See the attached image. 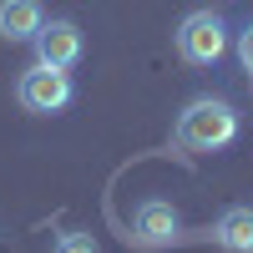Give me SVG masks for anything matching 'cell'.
Instances as JSON below:
<instances>
[{
  "instance_id": "cell-1",
  "label": "cell",
  "mask_w": 253,
  "mask_h": 253,
  "mask_svg": "<svg viewBox=\"0 0 253 253\" xmlns=\"http://www.w3.org/2000/svg\"><path fill=\"white\" fill-rule=\"evenodd\" d=\"M238 137V112L228 107L223 96H198L187 101L182 117H177V142L187 152H218Z\"/></svg>"
},
{
  "instance_id": "cell-2",
  "label": "cell",
  "mask_w": 253,
  "mask_h": 253,
  "mask_svg": "<svg viewBox=\"0 0 253 253\" xmlns=\"http://www.w3.org/2000/svg\"><path fill=\"white\" fill-rule=\"evenodd\" d=\"M228 51V26L218 10H193L177 26V56L187 66H218Z\"/></svg>"
},
{
  "instance_id": "cell-3",
  "label": "cell",
  "mask_w": 253,
  "mask_h": 253,
  "mask_svg": "<svg viewBox=\"0 0 253 253\" xmlns=\"http://www.w3.org/2000/svg\"><path fill=\"white\" fill-rule=\"evenodd\" d=\"M15 96H20V107L36 112V117L66 112V107H71V76L61 71V66H46V61H36L31 71H20Z\"/></svg>"
},
{
  "instance_id": "cell-4",
  "label": "cell",
  "mask_w": 253,
  "mask_h": 253,
  "mask_svg": "<svg viewBox=\"0 0 253 253\" xmlns=\"http://www.w3.org/2000/svg\"><path fill=\"white\" fill-rule=\"evenodd\" d=\"M177 233H182V218H177V208H172V203H162V198L137 203V218H132V243H142V248H167Z\"/></svg>"
},
{
  "instance_id": "cell-5",
  "label": "cell",
  "mask_w": 253,
  "mask_h": 253,
  "mask_svg": "<svg viewBox=\"0 0 253 253\" xmlns=\"http://www.w3.org/2000/svg\"><path fill=\"white\" fill-rule=\"evenodd\" d=\"M81 51H86V41H81L76 20H46V26L36 31V61H46V66L71 71L81 61Z\"/></svg>"
},
{
  "instance_id": "cell-6",
  "label": "cell",
  "mask_w": 253,
  "mask_h": 253,
  "mask_svg": "<svg viewBox=\"0 0 253 253\" xmlns=\"http://www.w3.org/2000/svg\"><path fill=\"white\" fill-rule=\"evenodd\" d=\"M41 26H46L41 0H0V36L5 41H36Z\"/></svg>"
},
{
  "instance_id": "cell-7",
  "label": "cell",
  "mask_w": 253,
  "mask_h": 253,
  "mask_svg": "<svg viewBox=\"0 0 253 253\" xmlns=\"http://www.w3.org/2000/svg\"><path fill=\"white\" fill-rule=\"evenodd\" d=\"M213 238L228 253H253V208H228L213 228Z\"/></svg>"
},
{
  "instance_id": "cell-8",
  "label": "cell",
  "mask_w": 253,
  "mask_h": 253,
  "mask_svg": "<svg viewBox=\"0 0 253 253\" xmlns=\"http://www.w3.org/2000/svg\"><path fill=\"white\" fill-rule=\"evenodd\" d=\"M56 253H101V243L91 233H81V228H71V233L56 238Z\"/></svg>"
},
{
  "instance_id": "cell-9",
  "label": "cell",
  "mask_w": 253,
  "mask_h": 253,
  "mask_svg": "<svg viewBox=\"0 0 253 253\" xmlns=\"http://www.w3.org/2000/svg\"><path fill=\"white\" fill-rule=\"evenodd\" d=\"M238 61H243V71H253V26L238 36Z\"/></svg>"
}]
</instances>
